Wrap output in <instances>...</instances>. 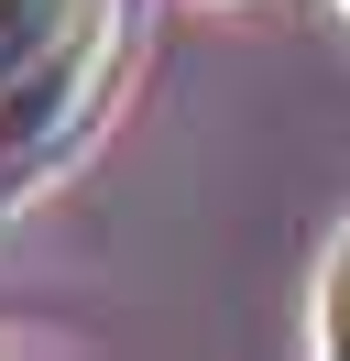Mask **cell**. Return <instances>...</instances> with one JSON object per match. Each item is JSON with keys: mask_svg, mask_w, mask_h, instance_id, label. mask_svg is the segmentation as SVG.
<instances>
[{"mask_svg": "<svg viewBox=\"0 0 350 361\" xmlns=\"http://www.w3.org/2000/svg\"><path fill=\"white\" fill-rule=\"evenodd\" d=\"M143 0H0V208L88 154L131 66Z\"/></svg>", "mask_w": 350, "mask_h": 361, "instance_id": "6da1fadb", "label": "cell"}, {"mask_svg": "<svg viewBox=\"0 0 350 361\" xmlns=\"http://www.w3.org/2000/svg\"><path fill=\"white\" fill-rule=\"evenodd\" d=\"M318 329H328V350L350 361V252H339V274H328V317H318Z\"/></svg>", "mask_w": 350, "mask_h": 361, "instance_id": "7a4b0ae2", "label": "cell"}]
</instances>
